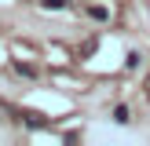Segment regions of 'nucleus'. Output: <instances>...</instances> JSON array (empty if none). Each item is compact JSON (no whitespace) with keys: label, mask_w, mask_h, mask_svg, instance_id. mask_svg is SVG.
I'll return each instance as SVG.
<instances>
[{"label":"nucleus","mask_w":150,"mask_h":146,"mask_svg":"<svg viewBox=\"0 0 150 146\" xmlns=\"http://www.w3.org/2000/svg\"><path fill=\"white\" fill-rule=\"evenodd\" d=\"M40 7H44V11H62L66 0H40Z\"/></svg>","instance_id":"obj_1"},{"label":"nucleus","mask_w":150,"mask_h":146,"mask_svg":"<svg viewBox=\"0 0 150 146\" xmlns=\"http://www.w3.org/2000/svg\"><path fill=\"white\" fill-rule=\"evenodd\" d=\"M22 117H26L29 128H44V117H40V113H22Z\"/></svg>","instance_id":"obj_2"},{"label":"nucleus","mask_w":150,"mask_h":146,"mask_svg":"<svg viewBox=\"0 0 150 146\" xmlns=\"http://www.w3.org/2000/svg\"><path fill=\"white\" fill-rule=\"evenodd\" d=\"M114 121H117V124H128V106H117V110H114Z\"/></svg>","instance_id":"obj_3"},{"label":"nucleus","mask_w":150,"mask_h":146,"mask_svg":"<svg viewBox=\"0 0 150 146\" xmlns=\"http://www.w3.org/2000/svg\"><path fill=\"white\" fill-rule=\"evenodd\" d=\"M125 66H128V69H136V66H139V51H128V58H125Z\"/></svg>","instance_id":"obj_4"}]
</instances>
